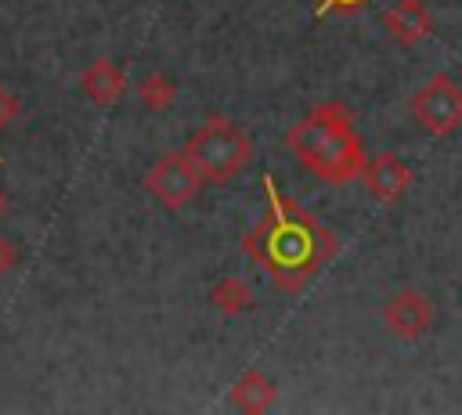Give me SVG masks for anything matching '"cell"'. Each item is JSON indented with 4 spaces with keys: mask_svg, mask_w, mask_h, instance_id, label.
I'll return each mask as SVG.
<instances>
[{
    "mask_svg": "<svg viewBox=\"0 0 462 415\" xmlns=\"http://www.w3.org/2000/svg\"><path fill=\"white\" fill-rule=\"evenodd\" d=\"M285 148L303 170H310L325 184H354L368 159L354 123V108L346 101L314 105L285 134Z\"/></svg>",
    "mask_w": 462,
    "mask_h": 415,
    "instance_id": "obj_2",
    "label": "cell"
},
{
    "mask_svg": "<svg viewBox=\"0 0 462 415\" xmlns=\"http://www.w3.org/2000/svg\"><path fill=\"white\" fill-rule=\"evenodd\" d=\"M79 87H83V94H87L90 105L112 108V105L126 94V72H123V65L112 61V58H94V61L83 69Z\"/></svg>",
    "mask_w": 462,
    "mask_h": 415,
    "instance_id": "obj_9",
    "label": "cell"
},
{
    "mask_svg": "<svg viewBox=\"0 0 462 415\" xmlns=\"http://www.w3.org/2000/svg\"><path fill=\"white\" fill-rule=\"evenodd\" d=\"M7 217V191H4V184H0V220Z\"/></svg>",
    "mask_w": 462,
    "mask_h": 415,
    "instance_id": "obj_16",
    "label": "cell"
},
{
    "mask_svg": "<svg viewBox=\"0 0 462 415\" xmlns=\"http://www.w3.org/2000/svg\"><path fill=\"white\" fill-rule=\"evenodd\" d=\"M383 29L401 47H415L433 32V11L426 0H397L393 7L383 11Z\"/></svg>",
    "mask_w": 462,
    "mask_h": 415,
    "instance_id": "obj_8",
    "label": "cell"
},
{
    "mask_svg": "<svg viewBox=\"0 0 462 415\" xmlns=\"http://www.w3.org/2000/svg\"><path fill=\"white\" fill-rule=\"evenodd\" d=\"M231 404L245 415H263L278 404V383L271 375H263L260 368H249L235 379L231 386Z\"/></svg>",
    "mask_w": 462,
    "mask_h": 415,
    "instance_id": "obj_10",
    "label": "cell"
},
{
    "mask_svg": "<svg viewBox=\"0 0 462 415\" xmlns=\"http://www.w3.org/2000/svg\"><path fill=\"white\" fill-rule=\"evenodd\" d=\"M383 325H386L397 339L411 343V339H422V336L433 332V325H437V307H433V300H430L426 292L404 285V289H397V292L386 296V303H383Z\"/></svg>",
    "mask_w": 462,
    "mask_h": 415,
    "instance_id": "obj_6",
    "label": "cell"
},
{
    "mask_svg": "<svg viewBox=\"0 0 462 415\" xmlns=\"http://www.w3.org/2000/svg\"><path fill=\"white\" fill-rule=\"evenodd\" d=\"M18 115H22V101H18V94H14L7 83H0V134H4Z\"/></svg>",
    "mask_w": 462,
    "mask_h": 415,
    "instance_id": "obj_13",
    "label": "cell"
},
{
    "mask_svg": "<svg viewBox=\"0 0 462 415\" xmlns=\"http://www.w3.org/2000/svg\"><path fill=\"white\" fill-rule=\"evenodd\" d=\"M0 166H4V159H0Z\"/></svg>",
    "mask_w": 462,
    "mask_h": 415,
    "instance_id": "obj_17",
    "label": "cell"
},
{
    "mask_svg": "<svg viewBox=\"0 0 462 415\" xmlns=\"http://www.w3.org/2000/svg\"><path fill=\"white\" fill-rule=\"evenodd\" d=\"M180 152L195 162L206 184H227L256 159L253 134L227 115H209Z\"/></svg>",
    "mask_w": 462,
    "mask_h": 415,
    "instance_id": "obj_3",
    "label": "cell"
},
{
    "mask_svg": "<svg viewBox=\"0 0 462 415\" xmlns=\"http://www.w3.org/2000/svg\"><path fill=\"white\" fill-rule=\"evenodd\" d=\"M209 303H213V310H220L224 318H238V314H245V310L256 307V292H253V285H249L245 278L224 274V278L209 289Z\"/></svg>",
    "mask_w": 462,
    "mask_h": 415,
    "instance_id": "obj_11",
    "label": "cell"
},
{
    "mask_svg": "<svg viewBox=\"0 0 462 415\" xmlns=\"http://www.w3.org/2000/svg\"><path fill=\"white\" fill-rule=\"evenodd\" d=\"M206 180L195 170V162L184 152H162L152 170L144 173V191L166 209V213H184L188 206L199 202Z\"/></svg>",
    "mask_w": 462,
    "mask_h": 415,
    "instance_id": "obj_4",
    "label": "cell"
},
{
    "mask_svg": "<svg viewBox=\"0 0 462 415\" xmlns=\"http://www.w3.org/2000/svg\"><path fill=\"white\" fill-rule=\"evenodd\" d=\"M18 263H22V249H18V242L7 238V235H0V278H7Z\"/></svg>",
    "mask_w": 462,
    "mask_h": 415,
    "instance_id": "obj_14",
    "label": "cell"
},
{
    "mask_svg": "<svg viewBox=\"0 0 462 415\" xmlns=\"http://www.w3.org/2000/svg\"><path fill=\"white\" fill-rule=\"evenodd\" d=\"M411 119L433 137L455 134L462 126V87L448 72H437L411 94Z\"/></svg>",
    "mask_w": 462,
    "mask_h": 415,
    "instance_id": "obj_5",
    "label": "cell"
},
{
    "mask_svg": "<svg viewBox=\"0 0 462 415\" xmlns=\"http://www.w3.org/2000/svg\"><path fill=\"white\" fill-rule=\"evenodd\" d=\"M368 0H318V11H314V18H328L332 11H357V7H365Z\"/></svg>",
    "mask_w": 462,
    "mask_h": 415,
    "instance_id": "obj_15",
    "label": "cell"
},
{
    "mask_svg": "<svg viewBox=\"0 0 462 415\" xmlns=\"http://www.w3.org/2000/svg\"><path fill=\"white\" fill-rule=\"evenodd\" d=\"M267 217L242 235V253L271 274L282 292H303L314 274L336 260L339 238L300 202L285 198L271 173H263Z\"/></svg>",
    "mask_w": 462,
    "mask_h": 415,
    "instance_id": "obj_1",
    "label": "cell"
},
{
    "mask_svg": "<svg viewBox=\"0 0 462 415\" xmlns=\"http://www.w3.org/2000/svg\"><path fill=\"white\" fill-rule=\"evenodd\" d=\"M137 101H141L144 112L166 115V112L177 105V79H173L170 72H162V69L144 72L141 83H137Z\"/></svg>",
    "mask_w": 462,
    "mask_h": 415,
    "instance_id": "obj_12",
    "label": "cell"
},
{
    "mask_svg": "<svg viewBox=\"0 0 462 415\" xmlns=\"http://www.w3.org/2000/svg\"><path fill=\"white\" fill-rule=\"evenodd\" d=\"M361 180H365V188L372 191V198H379L383 206H397V202L408 195V188H411V166H408L401 155L383 152V155L365 159Z\"/></svg>",
    "mask_w": 462,
    "mask_h": 415,
    "instance_id": "obj_7",
    "label": "cell"
}]
</instances>
